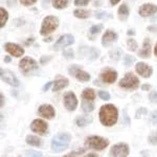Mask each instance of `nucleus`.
Masks as SVG:
<instances>
[{
    "label": "nucleus",
    "mask_w": 157,
    "mask_h": 157,
    "mask_svg": "<svg viewBox=\"0 0 157 157\" xmlns=\"http://www.w3.org/2000/svg\"><path fill=\"white\" fill-rule=\"evenodd\" d=\"M118 111L114 105H104L100 109V121L106 127H111L117 121Z\"/></svg>",
    "instance_id": "obj_1"
},
{
    "label": "nucleus",
    "mask_w": 157,
    "mask_h": 157,
    "mask_svg": "<svg viewBox=\"0 0 157 157\" xmlns=\"http://www.w3.org/2000/svg\"><path fill=\"white\" fill-rule=\"evenodd\" d=\"M71 136L68 133H59L52 138V150L55 153H60L67 149L70 143Z\"/></svg>",
    "instance_id": "obj_2"
},
{
    "label": "nucleus",
    "mask_w": 157,
    "mask_h": 157,
    "mask_svg": "<svg viewBox=\"0 0 157 157\" xmlns=\"http://www.w3.org/2000/svg\"><path fill=\"white\" fill-rule=\"evenodd\" d=\"M109 140L101 136H89L86 138L85 140V147H87L88 149H92V150H103L106 147H108Z\"/></svg>",
    "instance_id": "obj_3"
},
{
    "label": "nucleus",
    "mask_w": 157,
    "mask_h": 157,
    "mask_svg": "<svg viewBox=\"0 0 157 157\" xmlns=\"http://www.w3.org/2000/svg\"><path fill=\"white\" fill-rule=\"evenodd\" d=\"M59 25V20L55 16H47L43 19L41 29H40V34L42 36H46V35L52 34L54 30L57 29Z\"/></svg>",
    "instance_id": "obj_4"
},
{
    "label": "nucleus",
    "mask_w": 157,
    "mask_h": 157,
    "mask_svg": "<svg viewBox=\"0 0 157 157\" xmlns=\"http://www.w3.org/2000/svg\"><path fill=\"white\" fill-rule=\"evenodd\" d=\"M139 85V80L132 72H127L126 75L121 80L120 87L125 89H136Z\"/></svg>",
    "instance_id": "obj_5"
},
{
    "label": "nucleus",
    "mask_w": 157,
    "mask_h": 157,
    "mask_svg": "<svg viewBox=\"0 0 157 157\" xmlns=\"http://www.w3.org/2000/svg\"><path fill=\"white\" fill-rule=\"evenodd\" d=\"M129 147L127 144H116L111 148L110 157H127L129 155Z\"/></svg>",
    "instance_id": "obj_6"
},
{
    "label": "nucleus",
    "mask_w": 157,
    "mask_h": 157,
    "mask_svg": "<svg viewBox=\"0 0 157 157\" xmlns=\"http://www.w3.org/2000/svg\"><path fill=\"white\" fill-rule=\"evenodd\" d=\"M19 68L24 73H27L30 71H34V70H37L38 64L34 59H32V58H29V57H26V58H23V59L20 61Z\"/></svg>",
    "instance_id": "obj_7"
},
{
    "label": "nucleus",
    "mask_w": 157,
    "mask_h": 157,
    "mask_svg": "<svg viewBox=\"0 0 157 157\" xmlns=\"http://www.w3.org/2000/svg\"><path fill=\"white\" fill-rule=\"evenodd\" d=\"M0 75H1V80L4 81L7 84H10L13 87H17L19 86V80L17 78L16 75L9 69H1L0 70Z\"/></svg>",
    "instance_id": "obj_8"
},
{
    "label": "nucleus",
    "mask_w": 157,
    "mask_h": 157,
    "mask_svg": "<svg viewBox=\"0 0 157 157\" xmlns=\"http://www.w3.org/2000/svg\"><path fill=\"white\" fill-rule=\"evenodd\" d=\"M30 129L33 132H36L39 135H45L48 129V125L46 124V121L42 120H35L33 121L32 125H30Z\"/></svg>",
    "instance_id": "obj_9"
},
{
    "label": "nucleus",
    "mask_w": 157,
    "mask_h": 157,
    "mask_svg": "<svg viewBox=\"0 0 157 157\" xmlns=\"http://www.w3.org/2000/svg\"><path fill=\"white\" fill-rule=\"evenodd\" d=\"M4 49L15 58H20L24 54V49L22 48L21 46H19L18 44H15V43H11V42L4 44Z\"/></svg>",
    "instance_id": "obj_10"
},
{
    "label": "nucleus",
    "mask_w": 157,
    "mask_h": 157,
    "mask_svg": "<svg viewBox=\"0 0 157 157\" xmlns=\"http://www.w3.org/2000/svg\"><path fill=\"white\" fill-rule=\"evenodd\" d=\"M64 105L68 111H75L78 107V98L73 92H67L64 95Z\"/></svg>",
    "instance_id": "obj_11"
},
{
    "label": "nucleus",
    "mask_w": 157,
    "mask_h": 157,
    "mask_svg": "<svg viewBox=\"0 0 157 157\" xmlns=\"http://www.w3.org/2000/svg\"><path fill=\"white\" fill-rule=\"evenodd\" d=\"M69 73L72 75L73 77L77 78L78 80L82 81V82H87V81L90 80L89 73L82 70L81 68H78L77 65H72V66L69 68Z\"/></svg>",
    "instance_id": "obj_12"
},
{
    "label": "nucleus",
    "mask_w": 157,
    "mask_h": 157,
    "mask_svg": "<svg viewBox=\"0 0 157 157\" xmlns=\"http://www.w3.org/2000/svg\"><path fill=\"white\" fill-rule=\"evenodd\" d=\"M135 70H136V72L143 78H150L152 75V73H153L152 67L149 66L147 63H144V62H138L137 64L135 65Z\"/></svg>",
    "instance_id": "obj_13"
},
{
    "label": "nucleus",
    "mask_w": 157,
    "mask_h": 157,
    "mask_svg": "<svg viewBox=\"0 0 157 157\" xmlns=\"http://www.w3.org/2000/svg\"><path fill=\"white\" fill-rule=\"evenodd\" d=\"M73 42H75V38H73L72 35H69V34L63 35V36H61L59 39L57 40L54 48H56V49L63 48V47H65V46L71 45Z\"/></svg>",
    "instance_id": "obj_14"
},
{
    "label": "nucleus",
    "mask_w": 157,
    "mask_h": 157,
    "mask_svg": "<svg viewBox=\"0 0 157 157\" xmlns=\"http://www.w3.org/2000/svg\"><path fill=\"white\" fill-rule=\"evenodd\" d=\"M39 114L42 117L46 118V120H52L55 117V109L52 105H41L39 108Z\"/></svg>",
    "instance_id": "obj_15"
},
{
    "label": "nucleus",
    "mask_w": 157,
    "mask_h": 157,
    "mask_svg": "<svg viewBox=\"0 0 157 157\" xmlns=\"http://www.w3.org/2000/svg\"><path fill=\"white\" fill-rule=\"evenodd\" d=\"M157 12V6L152 3H145L139 7V15L141 17H149Z\"/></svg>",
    "instance_id": "obj_16"
},
{
    "label": "nucleus",
    "mask_w": 157,
    "mask_h": 157,
    "mask_svg": "<svg viewBox=\"0 0 157 157\" xmlns=\"http://www.w3.org/2000/svg\"><path fill=\"white\" fill-rule=\"evenodd\" d=\"M101 78H102V80L105 83L112 84V83H114L116 81V78H117V72L112 69L103 70L102 73H101Z\"/></svg>",
    "instance_id": "obj_17"
},
{
    "label": "nucleus",
    "mask_w": 157,
    "mask_h": 157,
    "mask_svg": "<svg viewBox=\"0 0 157 157\" xmlns=\"http://www.w3.org/2000/svg\"><path fill=\"white\" fill-rule=\"evenodd\" d=\"M116 40H117V34H116L114 30L107 29L102 38V44L103 46H108L109 44L115 42Z\"/></svg>",
    "instance_id": "obj_18"
},
{
    "label": "nucleus",
    "mask_w": 157,
    "mask_h": 157,
    "mask_svg": "<svg viewBox=\"0 0 157 157\" xmlns=\"http://www.w3.org/2000/svg\"><path fill=\"white\" fill-rule=\"evenodd\" d=\"M139 57L141 58H150L151 55V41L150 39L146 38L144 40V44H143V48H141L140 52H138Z\"/></svg>",
    "instance_id": "obj_19"
},
{
    "label": "nucleus",
    "mask_w": 157,
    "mask_h": 157,
    "mask_svg": "<svg viewBox=\"0 0 157 157\" xmlns=\"http://www.w3.org/2000/svg\"><path fill=\"white\" fill-rule=\"evenodd\" d=\"M92 123V117L89 115H84V116H78L75 120V124L78 127H86V126L90 125Z\"/></svg>",
    "instance_id": "obj_20"
},
{
    "label": "nucleus",
    "mask_w": 157,
    "mask_h": 157,
    "mask_svg": "<svg viewBox=\"0 0 157 157\" xmlns=\"http://www.w3.org/2000/svg\"><path fill=\"white\" fill-rule=\"evenodd\" d=\"M68 86V80L66 78H59L54 83V91H59Z\"/></svg>",
    "instance_id": "obj_21"
},
{
    "label": "nucleus",
    "mask_w": 157,
    "mask_h": 157,
    "mask_svg": "<svg viewBox=\"0 0 157 157\" xmlns=\"http://www.w3.org/2000/svg\"><path fill=\"white\" fill-rule=\"evenodd\" d=\"M82 98L84 101H88V102H93L95 98V92L91 88H86V89L82 92Z\"/></svg>",
    "instance_id": "obj_22"
},
{
    "label": "nucleus",
    "mask_w": 157,
    "mask_h": 157,
    "mask_svg": "<svg viewBox=\"0 0 157 157\" xmlns=\"http://www.w3.org/2000/svg\"><path fill=\"white\" fill-rule=\"evenodd\" d=\"M117 14H118V18H120V20H121V21H126L129 17L128 6H126V4H121L117 11Z\"/></svg>",
    "instance_id": "obj_23"
},
{
    "label": "nucleus",
    "mask_w": 157,
    "mask_h": 157,
    "mask_svg": "<svg viewBox=\"0 0 157 157\" xmlns=\"http://www.w3.org/2000/svg\"><path fill=\"white\" fill-rule=\"evenodd\" d=\"M86 49V56H88L90 60H95L98 58L100 56V50L94 48V47H89V48H85Z\"/></svg>",
    "instance_id": "obj_24"
},
{
    "label": "nucleus",
    "mask_w": 157,
    "mask_h": 157,
    "mask_svg": "<svg viewBox=\"0 0 157 157\" xmlns=\"http://www.w3.org/2000/svg\"><path fill=\"white\" fill-rule=\"evenodd\" d=\"M26 144L29 146H34V147H39L41 146V139L37 136L34 135H29L26 137Z\"/></svg>",
    "instance_id": "obj_25"
},
{
    "label": "nucleus",
    "mask_w": 157,
    "mask_h": 157,
    "mask_svg": "<svg viewBox=\"0 0 157 157\" xmlns=\"http://www.w3.org/2000/svg\"><path fill=\"white\" fill-rule=\"evenodd\" d=\"M73 15H75L77 18L85 19V18H88V17L90 16V12L86 11V10H75V11L73 12Z\"/></svg>",
    "instance_id": "obj_26"
},
{
    "label": "nucleus",
    "mask_w": 157,
    "mask_h": 157,
    "mask_svg": "<svg viewBox=\"0 0 157 157\" xmlns=\"http://www.w3.org/2000/svg\"><path fill=\"white\" fill-rule=\"evenodd\" d=\"M68 2H69V0H52V6L55 9L61 10L66 7L68 6Z\"/></svg>",
    "instance_id": "obj_27"
},
{
    "label": "nucleus",
    "mask_w": 157,
    "mask_h": 157,
    "mask_svg": "<svg viewBox=\"0 0 157 157\" xmlns=\"http://www.w3.org/2000/svg\"><path fill=\"white\" fill-rule=\"evenodd\" d=\"M7 19H9V14L3 7H1L0 9V26L3 27L6 23Z\"/></svg>",
    "instance_id": "obj_28"
},
{
    "label": "nucleus",
    "mask_w": 157,
    "mask_h": 157,
    "mask_svg": "<svg viewBox=\"0 0 157 157\" xmlns=\"http://www.w3.org/2000/svg\"><path fill=\"white\" fill-rule=\"evenodd\" d=\"M82 109L84 112H91V111L94 109V105L93 102H88V101H82Z\"/></svg>",
    "instance_id": "obj_29"
},
{
    "label": "nucleus",
    "mask_w": 157,
    "mask_h": 157,
    "mask_svg": "<svg viewBox=\"0 0 157 157\" xmlns=\"http://www.w3.org/2000/svg\"><path fill=\"white\" fill-rule=\"evenodd\" d=\"M121 54H123V50H121V48H114L113 50H111L110 52H109V55H110V58L111 59H114V60H118L120 59V57L121 56Z\"/></svg>",
    "instance_id": "obj_30"
},
{
    "label": "nucleus",
    "mask_w": 157,
    "mask_h": 157,
    "mask_svg": "<svg viewBox=\"0 0 157 157\" xmlns=\"http://www.w3.org/2000/svg\"><path fill=\"white\" fill-rule=\"evenodd\" d=\"M103 29V25L102 24H98V25H93V26L90 27L89 29V34L90 36H95V35L100 34V32Z\"/></svg>",
    "instance_id": "obj_31"
},
{
    "label": "nucleus",
    "mask_w": 157,
    "mask_h": 157,
    "mask_svg": "<svg viewBox=\"0 0 157 157\" xmlns=\"http://www.w3.org/2000/svg\"><path fill=\"white\" fill-rule=\"evenodd\" d=\"M127 45H128V49L131 50V52H135L136 48H137V43H136L134 39H129Z\"/></svg>",
    "instance_id": "obj_32"
},
{
    "label": "nucleus",
    "mask_w": 157,
    "mask_h": 157,
    "mask_svg": "<svg viewBox=\"0 0 157 157\" xmlns=\"http://www.w3.org/2000/svg\"><path fill=\"white\" fill-rule=\"evenodd\" d=\"M149 143L152 144V145H155L157 146V130L153 131L150 135H149Z\"/></svg>",
    "instance_id": "obj_33"
},
{
    "label": "nucleus",
    "mask_w": 157,
    "mask_h": 157,
    "mask_svg": "<svg viewBox=\"0 0 157 157\" xmlns=\"http://www.w3.org/2000/svg\"><path fill=\"white\" fill-rule=\"evenodd\" d=\"M95 18H98V19H108V18H111V14L106 13V12H98V13H95Z\"/></svg>",
    "instance_id": "obj_34"
},
{
    "label": "nucleus",
    "mask_w": 157,
    "mask_h": 157,
    "mask_svg": "<svg viewBox=\"0 0 157 157\" xmlns=\"http://www.w3.org/2000/svg\"><path fill=\"white\" fill-rule=\"evenodd\" d=\"M134 63V57L133 56H125V60H124V64L125 66H131Z\"/></svg>",
    "instance_id": "obj_35"
},
{
    "label": "nucleus",
    "mask_w": 157,
    "mask_h": 157,
    "mask_svg": "<svg viewBox=\"0 0 157 157\" xmlns=\"http://www.w3.org/2000/svg\"><path fill=\"white\" fill-rule=\"evenodd\" d=\"M24 157H44L43 156L42 153L40 152H36V151H29L25 153V156Z\"/></svg>",
    "instance_id": "obj_36"
},
{
    "label": "nucleus",
    "mask_w": 157,
    "mask_h": 157,
    "mask_svg": "<svg viewBox=\"0 0 157 157\" xmlns=\"http://www.w3.org/2000/svg\"><path fill=\"white\" fill-rule=\"evenodd\" d=\"M98 97H100L102 100L104 101H109L110 100V94H109V92H107V91H98Z\"/></svg>",
    "instance_id": "obj_37"
},
{
    "label": "nucleus",
    "mask_w": 157,
    "mask_h": 157,
    "mask_svg": "<svg viewBox=\"0 0 157 157\" xmlns=\"http://www.w3.org/2000/svg\"><path fill=\"white\" fill-rule=\"evenodd\" d=\"M84 152H85V149H82V150L77 151V152H70V153L66 154V155H64L63 157H78V155H81V154L84 153Z\"/></svg>",
    "instance_id": "obj_38"
},
{
    "label": "nucleus",
    "mask_w": 157,
    "mask_h": 157,
    "mask_svg": "<svg viewBox=\"0 0 157 157\" xmlns=\"http://www.w3.org/2000/svg\"><path fill=\"white\" fill-rule=\"evenodd\" d=\"M150 121L154 124V125H157V110H154V111H152V112H151Z\"/></svg>",
    "instance_id": "obj_39"
},
{
    "label": "nucleus",
    "mask_w": 157,
    "mask_h": 157,
    "mask_svg": "<svg viewBox=\"0 0 157 157\" xmlns=\"http://www.w3.org/2000/svg\"><path fill=\"white\" fill-rule=\"evenodd\" d=\"M91 0H75V4L78 6H86L88 4Z\"/></svg>",
    "instance_id": "obj_40"
},
{
    "label": "nucleus",
    "mask_w": 157,
    "mask_h": 157,
    "mask_svg": "<svg viewBox=\"0 0 157 157\" xmlns=\"http://www.w3.org/2000/svg\"><path fill=\"white\" fill-rule=\"evenodd\" d=\"M63 56H64L66 59H72L73 58L72 49H67V50H65V52H63Z\"/></svg>",
    "instance_id": "obj_41"
},
{
    "label": "nucleus",
    "mask_w": 157,
    "mask_h": 157,
    "mask_svg": "<svg viewBox=\"0 0 157 157\" xmlns=\"http://www.w3.org/2000/svg\"><path fill=\"white\" fill-rule=\"evenodd\" d=\"M149 98H150L151 102L157 103V91H153V92H151L150 95H149Z\"/></svg>",
    "instance_id": "obj_42"
},
{
    "label": "nucleus",
    "mask_w": 157,
    "mask_h": 157,
    "mask_svg": "<svg viewBox=\"0 0 157 157\" xmlns=\"http://www.w3.org/2000/svg\"><path fill=\"white\" fill-rule=\"evenodd\" d=\"M36 1H37V0H20L21 4H23V6H32V4H34Z\"/></svg>",
    "instance_id": "obj_43"
},
{
    "label": "nucleus",
    "mask_w": 157,
    "mask_h": 157,
    "mask_svg": "<svg viewBox=\"0 0 157 157\" xmlns=\"http://www.w3.org/2000/svg\"><path fill=\"white\" fill-rule=\"evenodd\" d=\"M124 120H125V124L126 125H130V118L128 117L127 114V110H124Z\"/></svg>",
    "instance_id": "obj_44"
},
{
    "label": "nucleus",
    "mask_w": 157,
    "mask_h": 157,
    "mask_svg": "<svg viewBox=\"0 0 157 157\" xmlns=\"http://www.w3.org/2000/svg\"><path fill=\"white\" fill-rule=\"evenodd\" d=\"M148 30L149 32H152V33H157V24L156 25H151V26L148 27Z\"/></svg>",
    "instance_id": "obj_45"
},
{
    "label": "nucleus",
    "mask_w": 157,
    "mask_h": 157,
    "mask_svg": "<svg viewBox=\"0 0 157 157\" xmlns=\"http://www.w3.org/2000/svg\"><path fill=\"white\" fill-rule=\"evenodd\" d=\"M52 82H48L47 84H45V85H44V87H43V91L48 90V89H49V87L52 86Z\"/></svg>",
    "instance_id": "obj_46"
},
{
    "label": "nucleus",
    "mask_w": 157,
    "mask_h": 157,
    "mask_svg": "<svg viewBox=\"0 0 157 157\" xmlns=\"http://www.w3.org/2000/svg\"><path fill=\"white\" fill-rule=\"evenodd\" d=\"M150 88H151L150 85H143V86H141V89H143V90H149Z\"/></svg>",
    "instance_id": "obj_47"
},
{
    "label": "nucleus",
    "mask_w": 157,
    "mask_h": 157,
    "mask_svg": "<svg viewBox=\"0 0 157 157\" xmlns=\"http://www.w3.org/2000/svg\"><path fill=\"white\" fill-rule=\"evenodd\" d=\"M120 1L121 0H110V3L112 4V6H116Z\"/></svg>",
    "instance_id": "obj_48"
},
{
    "label": "nucleus",
    "mask_w": 157,
    "mask_h": 157,
    "mask_svg": "<svg viewBox=\"0 0 157 157\" xmlns=\"http://www.w3.org/2000/svg\"><path fill=\"white\" fill-rule=\"evenodd\" d=\"M84 157H98V155H97L95 153H89V154H87L86 156Z\"/></svg>",
    "instance_id": "obj_49"
},
{
    "label": "nucleus",
    "mask_w": 157,
    "mask_h": 157,
    "mask_svg": "<svg viewBox=\"0 0 157 157\" xmlns=\"http://www.w3.org/2000/svg\"><path fill=\"white\" fill-rule=\"evenodd\" d=\"M49 59H50L49 57H48V58H46V59H45V57H42V58H41V63H44L45 61H46V62H47V61H48Z\"/></svg>",
    "instance_id": "obj_50"
},
{
    "label": "nucleus",
    "mask_w": 157,
    "mask_h": 157,
    "mask_svg": "<svg viewBox=\"0 0 157 157\" xmlns=\"http://www.w3.org/2000/svg\"><path fill=\"white\" fill-rule=\"evenodd\" d=\"M127 34H128V35H134L135 33H134V30H133V29H129L128 32H127Z\"/></svg>",
    "instance_id": "obj_51"
},
{
    "label": "nucleus",
    "mask_w": 157,
    "mask_h": 157,
    "mask_svg": "<svg viewBox=\"0 0 157 157\" xmlns=\"http://www.w3.org/2000/svg\"><path fill=\"white\" fill-rule=\"evenodd\" d=\"M4 61H6V62L9 63L10 61H11V58H10V57H6V58H4Z\"/></svg>",
    "instance_id": "obj_52"
},
{
    "label": "nucleus",
    "mask_w": 157,
    "mask_h": 157,
    "mask_svg": "<svg viewBox=\"0 0 157 157\" xmlns=\"http://www.w3.org/2000/svg\"><path fill=\"white\" fill-rule=\"evenodd\" d=\"M154 54H155V56L157 57V43H156V45H155V48H154Z\"/></svg>",
    "instance_id": "obj_53"
},
{
    "label": "nucleus",
    "mask_w": 157,
    "mask_h": 157,
    "mask_svg": "<svg viewBox=\"0 0 157 157\" xmlns=\"http://www.w3.org/2000/svg\"><path fill=\"white\" fill-rule=\"evenodd\" d=\"M3 94H1V107H3Z\"/></svg>",
    "instance_id": "obj_54"
},
{
    "label": "nucleus",
    "mask_w": 157,
    "mask_h": 157,
    "mask_svg": "<svg viewBox=\"0 0 157 157\" xmlns=\"http://www.w3.org/2000/svg\"><path fill=\"white\" fill-rule=\"evenodd\" d=\"M52 41V38H47V39L44 40V42H50Z\"/></svg>",
    "instance_id": "obj_55"
}]
</instances>
